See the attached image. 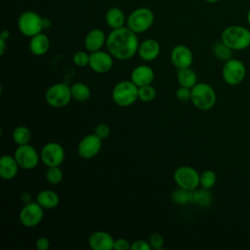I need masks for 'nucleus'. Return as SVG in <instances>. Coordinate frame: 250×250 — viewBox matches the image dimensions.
Returning <instances> with one entry per match:
<instances>
[{"label":"nucleus","instance_id":"nucleus-1","mask_svg":"<svg viewBox=\"0 0 250 250\" xmlns=\"http://www.w3.org/2000/svg\"><path fill=\"white\" fill-rule=\"evenodd\" d=\"M133 30L127 27L112 29L106 36L105 46L109 54L120 61L131 59L138 53L139 40Z\"/></svg>","mask_w":250,"mask_h":250},{"label":"nucleus","instance_id":"nucleus-2","mask_svg":"<svg viewBox=\"0 0 250 250\" xmlns=\"http://www.w3.org/2000/svg\"><path fill=\"white\" fill-rule=\"evenodd\" d=\"M221 41L233 51H241L250 46V30L242 25H229L221 34Z\"/></svg>","mask_w":250,"mask_h":250},{"label":"nucleus","instance_id":"nucleus-3","mask_svg":"<svg viewBox=\"0 0 250 250\" xmlns=\"http://www.w3.org/2000/svg\"><path fill=\"white\" fill-rule=\"evenodd\" d=\"M139 87L132 80H123L116 83L111 92V98L115 104L121 107L132 105L138 99Z\"/></svg>","mask_w":250,"mask_h":250},{"label":"nucleus","instance_id":"nucleus-4","mask_svg":"<svg viewBox=\"0 0 250 250\" xmlns=\"http://www.w3.org/2000/svg\"><path fill=\"white\" fill-rule=\"evenodd\" d=\"M217 96L213 87L205 82H197L191 88L190 101L200 110H209L216 104Z\"/></svg>","mask_w":250,"mask_h":250},{"label":"nucleus","instance_id":"nucleus-5","mask_svg":"<svg viewBox=\"0 0 250 250\" xmlns=\"http://www.w3.org/2000/svg\"><path fill=\"white\" fill-rule=\"evenodd\" d=\"M71 100L72 95L70 87L64 83L53 84L45 93V102L52 107H64Z\"/></svg>","mask_w":250,"mask_h":250},{"label":"nucleus","instance_id":"nucleus-6","mask_svg":"<svg viewBox=\"0 0 250 250\" xmlns=\"http://www.w3.org/2000/svg\"><path fill=\"white\" fill-rule=\"evenodd\" d=\"M154 15L152 11L146 7L134 10L127 18V26L135 33L146 31L153 23Z\"/></svg>","mask_w":250,"mask_h":250},{"label":"nucleus","instance_id":"nucleus-7","mask_svg":"<svg viewBox=\"0 0 250 250\" xmlns=\"http://www.w3.org/2000/svg\"><path fill=\"white\" fill-rule=\"evenodd\" d=\"M174 181L179 188L194 190L200 186V174L193 167L183 165L175 170Z\"/></svg>","mask_w":250,"mask_h":250},{"label":"nucleus","instance_id":"nucleus-8","mask_svg":"<svg viewBox=\"0 0 250 250\" xmlns=\"http://www.w3.org/2000/svg\"><path fill=\"white\" fill-rule=\"evenodd\" d=\"M18 27L21 34L26 37H32L44 29L43 18L33 11H26L20 16Z\"/></svg>","mask_w":250,"mask_h":250},{"label":"nucleus","instance_id":"nucleus-9","mask_svg":"<svg viewBox=\"0 0 250 250\" xmlns=\"http://www.w3.org/2000/svg\"><path fill=\"white\" fill-rule=\"evenodd\" d=\"M246 75V67L244 63L237 59H229L228 60L222 69V76L224 81L230 85L235 86L240 84Z\"/></svg>","mask_w":250,"mask_h":250},{"label":"nucleus","instance_id":"nucleus-10","mask_svg":"<svg viewBox=\"0 0 250 250\" xmlns=\"http://www.w3.org/2000/svg\"><path fill=\"white\" fill-rule=\"evenodd\" d=\"M43 207L35 201L27 202L21 209L19 214V220L23 227L34 228L38 226L44 217Z\"/></svg>","mask_w":250,"mask_h":250},{"label":"nucleus","instance_id":"nucleus-11","mask_svg":"<svg viewBox=\"0 0 250 250\" xmlns=\"http://www.w3.org/2000/svg\"><path fill=\"white\" fill-rule=\"evenodd\" d=\"M14 156L20 168L24 170H31L35 168L40 159V155L36 148L29 144L18 146L14 152Z\"/></svg>","mask_w":250,"mask_h":250},{"label":"nucleus","instance_id":"nucleus-12","mask_svg":"<svg viewBox=\"0 0 250 250\" xmlns=\"http://www.w3.org/2000/svg\"><path fill=\"white\" fill-rule=\"evenodd\" d=\"M65 156L62 146L56 142H49L41 149L40 159L47 167L61 166Z\"/></svg>","mask_w":250,"mask_h":250},{"label":"nucleus","instance_id":"nucleus-13","mask_svg":"<svg viewBox=\"0 0 250 250\" xmlns=\"http://www.w3.org/2000/svg\"><path fill=\"white\" fill-rule=\"evenodd\" d=\"M102 139L96 134H89L81 139L77 146V152L83 159L94 158L102 148Z\"/></svg>","mask_w":250,"mask_h":250},{"label":"nucleus","instance_id":"nucleus-14","mask_svg":"<svg viewBox=\"0 0 250 250\" xmlns=\"http://www.w3.org/2000/svg\"><path fill=\"white\" fill-rule=\"evenodd\" d=\"M89 66L96 73H107L113 66V57L109 54L108 51L104 52L99 50L92 52L90 53Z\"/></svg>","mask_w":250,"mask_h":250},{"label":"nucleus","instance_id":"nucleus-15","mask_svg":"<svg viewBox=\"0 0 250 250\" xmlns=\"http://www.w3.org/2000/svg\"><path fill=\"white\" fill-rule=\"evenodd\" d=\"M171 62L177 69L190 67L193 62V55L191 50L186 45H176L170 55Z\"/></svg>","mask_w":250,"mask_h":250},{"label":"nucleus","instance_id":"nucleus-16","mask_svg":"<svg viewBox=\"0 0 250 250\" xmlns=\"http://www.w3.org/2000/svg\"><path fill=\"white\" fill-rule=\"evenodd\" d=\"M114 240L110 233L104 230H97L89 235L88 244L93 250H112Z\"/></svg>","mask_w":250,"mask_h":250},{"label":"nucleus","instance_id":"nucleus-17","mask_svg":"<svg viewBox=\"0 0 250 250\" xmlns=\"http://www.w3.org/2000/svg\"><path fill=\"white\" fill-rule=\"evenodd\" d=\"M130 78L138 87L149 85L154 79V71L147 64H140L132 70Z\"/></svg>","mask_w":250,"mask_h":250},{"label":"nucleus","instance_id":"nucleus-18","mask_svg":"<svg viewBox=\"0 0 250 250\" xmlns=\"http://www.w3.org/2000/svg\"><path fill=\"white\" fill-rule=\"evenodd\" d=\"M160 54V45L159 43L152 38L144 40L138 49L139 57L145 62L154 61Z\"/></svg>","mask_w":250,"mask_h":250},{"label":"nucleus","instance_id":"nucleus-19","mask_svg":"<svg viewBox=\"0 0 250 250\" xmlns=\"http://www.w3.org/2000/svg\"><path fill=\"white\" fill-rule=\"evenodd\" d=\"M106 42V36L102 29L94 28L88 32L85 37L84 45L87 51L90 53L99 51Z\"/></svg>","mask_w":250,"mask_h":250},{"label":"nucleus","instance_id":"nucleus-20","mask_svg":"<svg viewBox=\"0 0 250 250\" xmlns=\"http://www.w3.org/2000/svg\"><path fill=\"white\" fill-rule=\"evenodd\" d=\"M19 164L14 155L5 154L0 158V177L3 180L14 179L19 171Z\"/></svg>","mask_w":250,"mask_h":250},{"label":"nucleus","instance_id":"nucleus-21","mask_svg":"<svg viewBox=\"0 0 250 250\" xmlns=\"http://www.w3.org/2000/svg\"><path fill=\"white\" fill-rule=\"evenodd\" d=\"M50 48V41L46 34L40 32L32 37L29 41V50L35 56L45 55Z\"/></svg>","mask_w":250,"mask_h":250},{"label":"nucleus","instance_id":"nucleus-22","mask_svg":"<svg viewBox=\"0 0 250 250\" xmlns=\"http://www.w3.org/2000/svg\"><path fill=\"white\" fill-rule=\"evenodd\" d=\"M36 201L44 209H54L60 204V196L54 190L43 189L37 193Z\"/></svg>","mask_w":250,"mask_h":250},{"label":"nucleus","instance_id":"nucleus-23","mask_svg":"<svg viewBox=\"0 0 250 250\" xmlns=\"http://www.w3.org/2000/svg\"><path fill=\"white\" fill-rule=\"evenodd\" d=\"M125 21H126L125 15L123 11L120 10L119 8H116V7L110 8L107 10L105 14V21L107 25L112 29H116L124 26Z\"/></svg>","mask_w":250,"mask_h":250},{"label":"nucleus","instance_id":"nucleus-24","mask_svg":"<svg viewBox=\"0 0 250 250\" xmlns=\"http://www.w3.org/2000/svg\"><path fill=\"white\" fill-rule=\"evenodd\" d=\"M177 81L180 86L191 89L197 83V75L190 67L177 69Z\"/></svg>","mask_w":250,"mask_h":250},{"label":"nucleus","instance_id":"nucleus-25","mask_svg":"<svg viewBox=\"0 0 250 250\" xmlns=\"http://www.w3.org/2000/svg\"><path fill=\"white\" fill-rule=\"evenodd\" d=\"M213 200L212 193L210 192V189L201 188L200 189H194L192 190V196H191V203L196 204L200 207H207L211 205Z\"/></svg>","mask_w":250,"mask_h":250},{"label":"nucleus","instance_id":"nucleus-26","mask_svg":"<svg viewBox=\"0 0 250 250\" xmlns=\"http://www.w3.org/2000/svg\"><path fill=\"white\" fill-rule=\"evenodd\" d=\"M72 99L77 102H86L91 97V89L83 82H76L70 86Z\"/></svg>","mask_w":250,"mask_h":250},{"label":"nucleus","instance_id":"nucleus-27","mask_svg":"<svg viewBox=\"0 0 250 250\" xmlns=\"http://www.w3.org/2000/svg\"><path fill=\"white\" fill-rule=\"evenodd\" d=\"M12 139L18 146L29 144L31 140V132L26 126H17L12 132Z\"/></svg>","mask_w":250,"mask_h":250},{"label":"nucleus","instance_id":"nucleus-28","mask_svg":"<svg viewBox=\"0 0 250 250\" xmlns=\"http://www.w3.org/2000/svg\"><path fill=\"white\" fill-rule=\"evenodd\" d=\"M232 51L229 47H228L223 41L216 42L213 47H212V52L213 55L220 61H225L227 62L228 60L231 59L232 56Z\"/></svg>","mask_w":250,"mask_h":250},{"label":"nucleus","instance_id":"nucleus-29","mask_svg":"<svg viewBox=\"0 0 250 250\" xmlns=\"http://www.w3.org/2000/svg\"><path fill=\"white\" fill-rule=\"evenodd\" d=\"M192 190H188L183 188H178L171 194V199L180 205H184L187 203H191Z\"/></svg>","mask_w":250,"mask_h":250},{"label":"nucleus","instance_id":"nucleus-30","mask_svg":"<svg viewBox=\"0 0 250 250\" xmlns=\"http://www.w3.org/2000/svg\"><path fill=\"white\" fill-rule=\"evenodd\" d=\"M46 180L51 185H58L62 181V171L60 168V166H52L48 167V170L46 171Z\"/></svg>","mask_w":250,"mask_h":250},{"label":"nucleus","instance_id":"nucleus-31","mask_svg":"<svg viewBox=\"0 0 250 250\" xmlns=\"http://www.w3.org/2000/svg\"><path fill=\"white\" fill-rule=\"evenodd\" d=\"M217 181L216 173L213 170H205L200 174V186L201 188L211 189Z\"/></svg>","mask_w":250,"mask_h":250},{"label":"nucleus","instance_id":"nucleus-32","mask_svg":"<svg viewBox=\"0 0 250 250\" xmlns=\"http://www.w3.org/2000/svg\"><path fill=\"white\" fill-rule=\"evenodd\" d=\"M139 100H141L144 103H149L153 101L156 97V90L151 84L139 87Z\"/></svg>","mask_w":250,"mask_h":250},{"label":"nucleus","instance_id":"nucleus-33","mask_svg":"<svg viewBox=\"0 0 250 250\" xmlns=\"http://www.w3.org/2000/svg\"><path fill=\"white\" fill-rule=\"evenodd\" d=\"M89 59L90 54L85 51H77L72 57V62L76 66L84 67L86 65H89Z\"/></svg>","mask_w":250,"mask_h":250},{"label":"nucleus","instance_id":"nucleus-34","mask_svg":"<svg viewBox=\"0 0 250 250\" xmlns=\"http://www.w3.org/2000/svg\"><path fill=\"white\" fill-rule=\"evenodd\" d=\"M148 243H149L151 249L159 250L164 245V238L160 233L154 232V233L150 234V236L148 237Z\"/></svg>","mask_w":250,"mask_h":250},{"label":"nucleus","instance_id":"nucleus-35","mask_svg":"<svg viewBox=\"0 0 250 250\" xmlns=\"http://www.w3.org/2000/svg\"><path fill=\"white\" fill-rule=\"evenodd\" d=\"M175 95H176V99L179 102H182V103L188 102V101H190V98H191V89L184 87V86H180L176 90Z\"/></svg>","mask_w":250,"mask_h":250},{"label":"nucleus","instance_id":"nucleus-36","mask_svg":"<svg viewBox=\"0 0 250 250\" xmlns=\"http://www.w3.org/2000/svg\"><path fill=\"white\" fill-rule=\"evenodd\" d=\"M94 134H96L100 139L104 140L110 134V128L106 123H100L96 126Z\"/></svg>","mask_w":250,"mask_h":250},{"label":"nucleus","instance_id":"nucleus-37","mask_svg":"<svg viewBox=\"0 0 250 250\" xmlns=\"http://www.w3.org/2000/svg\"><path fill=\"white\" fill-rule=\"evenodd\" d=\"M151 247L148 243V240L145 239H137L131 243L130 250H150Z\"/></svg>","mask_w":250,"mask_h":250},{"label":"nucleus","instance_id":"nucleus-38","mask_svg":"<svg viewBox=\"0 0 250 250\" xmlns=\"http://www.w3.org/2000/svg\"><path fill=\"white\" fill-rule=\"evenodd\" d=\"M114 250H130L131 249V243L125 239V238H117L114 240Z\"/></svg>","mask_w":250,"mask_h":250},{"label":"nucleus","instance_id":"nucleus-39","mask_svg":"<svg viewBox=\"0 0 250 250\" xmlns=\"http://www.w3.org/2000/svg\"><path fill=\"white\" fill-rule=\"evenodd\" d=\"M50 247V240L46 236L38 237L35 241V248L37 250H47Z\"/></svg>","mask_w":250,"mask_h":250},{"label":"nucleus","instance_id":"nucleus-40","mask_svg":"<svg viewBox=\"0 0 250 250\" xmlns=\"http://www.w3.org/2000/svg\"><path fill=\"white\" fill-rule=\"evenodd\" d=\"M6 50V40L0 38V56H3Z\"/></svg>","mask_w":250,"mask_h":250},{"label":"nucleus","instance_id":"nucleus-41","mask_svg":"<svg viewBox=\"0 0 250 250\" xmlns=\"http://www.w3.org/2000/svg\"><path fill=\"white\" fill-rule=\"evenodd\" d=\"M50 26H51V21L49 19L43 18V28L46 29V28H49Z\"/></svg>","mask_w":250,"mask_h":250},{"label":"nucleus","instance_id":"nucleus-42","mask_svg":"<svg viewBox=\"0 0 250 250\" xmlns=\"http://www.w3.org/2000/svg\"><path fill=\"white\" fill-rule=\"evenodd\" d=\"M9 37H10V32H9V30H6V29L3 30L2 33H1L0 38H3V39H5V40H7Z\"/></svg>","mask_w":250,"mask_h":250},{"label":"nucleus","instance_id":"nucleus-43","mask_svg":"<svg viewBox=\"0 0 250 250\" xmlns=\"http://www.w3.org/2000/svg\"><path fill=\"white\" fill-rule=\"evenodd\" d=\"M246 20H247V22H248V24L250 25V10L247 12V15H246Z\"/></svg>","mask_w":250,"mask_h":250},{"label":"nucleus","instance_id":"nucleus-44","mask_svg":"<svg viewBox=\"0 0 250 250\" xmlns=\"http://www.w3.org/2000/svg\"><path fill=\"white\" fill-rule=\"evenodd\" d=\"M206 2H209V3H216V2H218L219 0H205Z\"/></svg>","mask_w":250,"mask_h":250}]
</instances>
